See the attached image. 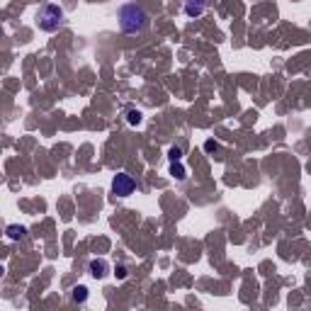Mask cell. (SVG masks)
<instances>
[{"label":"cell","mask_w":311,"mask_h":311,"mask_svg":"<svg viewBox=\"0 0 311 311\" xmlns=\"http://www.w3.org/2000/svg\"><path fill=\"white\" fill-rule=\"evenodd\" d=\"M119 27L122 32H127V34H139V32H144L148 27V15L146 10L137 5V3H127V5H122L119 8Z\"/></svg>","instance_id":"obj_1"},{"label":"cell","mask_w":311,"mask_h":311,"mask_svg":"<svg viewBox=\"0 0 311 311\" xmlns=\"http://www.w3.org/2000/svg\"><path fill=\"white\" fill-rule=\"evenodd\" d=\"M64 25V10L54 5V3H46L42 5L37 12V27L42 32H56V29H61Z\"/></svg>","instance_id":"obj_2"},{"label":"cell","mask_w":311,"mask_h":311,"mask_svg":"<svg viewBox=\"0 0 311 311\" xmlns=\"http://www.w3.org/2000/svg\"><path fill=\"white\" fill-rule=\"evenodd\" d=\"M134 187H137V183H134V178L129 173H117L114 180H112V192L117 197H129L134 192Z\"/></svg>","instance_id":"obj_3"},{"label":"cell","mask_w":311,"mask_h":311,"mask_svg":"<svg viewBox=\"0 0 311 311\" xmlns=\"http://www.w3.org/2000/svg\"><path fill=\"white\" fill-rule=\"evenodd\" d=\"M88 273L95 280H102V277H107V273H110V263L105 258H95V260H90V265H88Z\"/></svg>","instance_id":"obj_4"},{"label":"cell","mask_w":311,"mask_h":311,"mask_svg":"<svg viewBox=\"0 0 311 311\" xmlns=\"http://www.w3.org/2000/svg\"><path fill=\"white\" fill-rule=\"evenodd\" d=\"M207 8V0H185V15L187 17H200Z\"/></svg>","instance_id":"obj_5"},{"label":"cell","mask_w":311,"mask_h":311,"mask_svg":"<svg viewBox=\"0 0 311 311\" xmlns=\"http://www.w3.org/2000/svg\"><path fill=\"white\" fill-rule=\"evenodd\" d=\"M10 241H22V238L27 236V226H20V224H10L8 229H5Z\"/></svg>","instance_id":"obj_6"},{"label":"cell","mask_w":311,"mask_h":311,"mask_svg":"<svg viewBox=\"0 0 311 311\" xmlns=\"http://www.w3.org/2000/svg\"><path fill=\"white\" fill-rule=\"evenodd\" d=\"M85 299H88V287L78 284V287L73 289V302L75 304H85Z\"/></svg>","instance_id":"obj_7"},{"label":"cell","mask_w":311,"mask_h":311,"mask_svg":"<svg viewBox=\"0 0 311 311\" xmlns=\"http://www.w3.org/2000/svg\"><path fill=\"white\" fill-rule=\"evenodd\" d=\"M141 117H144V114H141L139 110H129L127 112V122L131 124V127H134V124H141Z\"/></svg>","instance_id":"obj_8"},{"label":"cell","mask_w":311,"mask_h":311,"mask_svg":"<svg viewBox=\"0 0 311 311\" xmlns=\"http://www.w3.org/2000/svg\"><path fill=\"white\" fill-rule=\"evenodd\" d=\"M180 158H183V151H180V148H170V161H180Z\"/></svg>","instance_id":"obj_9"},{"label":"cell","mask_w":311,"mask_h":311,"mask_svg":"<svg viewBox=\"0 0 311 311\" xmlns=\"http://www.w3.org/2000/svg\"><path fill=\"white\" fill-rule=\"evenodd\" d=\"M114 275H117L119 280H124V277H127V267H124V265H117V267H114Z\"/></svg>","instance_id":"obj_10"},{"label":"cell","mask_w":311,"mask_h":311,"mask_svg":"<svg viewBox=\"0 0 311 311\" xmlns=\"http://www.w3.org/2000/svg\"><path fill=\"white\" fill-rule=\"evenodd\" d=\"M3 275H5V267H3V265H0V277H3Z\"/></svg>","instance_id":"obj_11"}]
</instances>
